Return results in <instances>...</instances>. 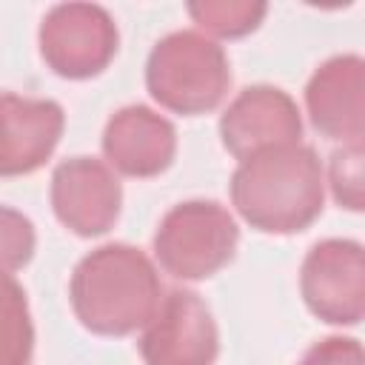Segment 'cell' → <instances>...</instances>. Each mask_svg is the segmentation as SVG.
Here are the masks:
<instances>
[{
    "label": "cell",
    "mask_w": 365,
    "mask_h": 365,
    "mask_svg": "<svg viewBox=\"0 0 365 365\" xmlns=\"http://www.w3.org/2000/svg\"><path fill=\"white\" fill-rule=\"evenodd\" d=\"M240 245V228L214 200H188L165 211L154 231V257L165 274L182 282L222 271Z\"/></svg>",
    "instance_id": "4"
},
{
    "label": "cell",
    "mask_w": 365,
    "mask_h": 365,
    "mask_svg": "<svg viewBox=\"0 0 365 365\" xmlns=\"http://www.w3.org/2000/svg\"><path fill=\"white\" fill-rule=\"evenodd\" d=\"M302 137V117L288 91L277 86L242 88L220 117L222 148L245 160L257 151L291 145Z\"/></svg>",
    "instance_id": "9"
},
{
    "label": "cell",
    "mask_w": 365,
    "mask_h": 365,
    "mask_svg": "<svg viewBox=\"0 0 365 365\" xmlns=\"http://www.w3.org/2000/svg\"><path fill=\"white\" fill-rule=\"evenodd\" d=\"M305 108L311 125L345 143H362L365 134V63L359 54H336L325 60L305 86Z\"/></svg>",
    "instance_id": "10"
},
{
    "label": "cell",
    "mask_w": 365,
    "mask_h": 365,
    "mask_svg": "<svg viewBox=\"0 0 365 365\" xmlns=\"http://www.w3.org/2000/svg\"><path fill=\"white\" fill-rule=\"evenodd\" d=\"M34 354V325L23 285L0 271V365H29Z\"/></svg>",
    "instance_id": "13"
},
{
    "label": "cell",
    "mask_w": 365,
    "mask_h": 365,
    "mask_svg": "<svg viewBox=\"0 0 365 365\" xmlns=\"http://www.w3.org/2000/svg\"><path fill=\"white\" fill-rule=\"evenodd\" d=\"M37 43L43 63L57 77L88 80L114 60L120 31L114 17L97 3H60L43 17Z\"/></svg>",
    "instance_id": "5"
},
{
    "label": "cell",
    "mask_w": 365,
    "mask_h": 365,
    "mask_svg": "<svg viewBox=\"0 0 365 365\" xmlns=\"http://www.w3.org/2000/svg\"><path fill=\"white\" fill-rule=\"evenodd\" d=\"M328 185L334 200L348 211H362V143H345L331 154Z\"/></svg>",
    "instance_id": "16"
},
{
    "label": "cell",
    "mask_w": 365,
    "mask_h": 365,
    "mask_svg": "<svg viewBox=\"0 0 365 365\" xmlns=\"http://www.w3.org/2000/svg\"><path fill=\"white\" fill-rule=\"evenodd\" d=\"M37 248L34 222L9 205H0V271L14 274L26 268Z\"/></svg>",
    "instance_id": "15"
},
{
    "label": "cell",
    "mask_w": 365,
    "mask_h": 365,
    "mask_svg": "<svg viewBox=\"0 0 365 365\" xmlns=\"http://www.w3.org/2000/svg\"><path fill=\"white\" fill-rule=\"evenodd\" d=\"M66 128L63 106L46 97L0 94V177H23L46 165Z\"/></svg>",
    "instance_id": "11"
},
{
    "label": "cell",
    "mask_w": 365,
    "mask_h": 365,
    "mask_svg": "<svg viewBox=\"0 0 365 365\" xmlns=\"http://www.w3.org/2000/svg\"><path fill=\"white\" fill-rule=\"evenodd\" d=\"M299 294L328 325H359L365 314V251L356 240H319L302 259Z\"/></svg>",
    "instance_id": "6"
},
{
    "label": "cell",
    "mask_w": 365,
    "mask_h": 365,
    "mask_svg": "<svg viewBox=\"0 0 365 365\" xmlns=\"http://www.w3.org/2000/svg\"><path fill=\"white\" fill-rule=\"evenodd\" d=\"M220 354V331L211 308L200 294L174 288L160 299L140 336L145 365H214Z\"/></svg>",
    "instance_id": "7"
},
{
    "label": "cell",
    "mask_w": 365,
    "mask_h": 365,
    "mask_svg": "<svg viewBox=\"0 0 365 365\" xmlns=\"http://www.w3.org/2000/svg\"><path fill=\"white\" fill-rule=\"evenodd\" d=\"M103 154L111 171L148 180L163 174L177 154V128L148 106H123L103 128Z\"/></svg>",
    "instance_id": "12"
},
{
    "label": "cell",
    "mask_w": 365,
    "mask_h": 365,
    "mask_svg": "<svg viewBox=\"0 0 365 365\" xmlns=\"http://www.w3.org/2000/svg\"><path fill=\"white\" fill-rule=\"evenodd\" d=\"M188 14L205 31V37L237 40L259 29L268 6L257 0H200L188 3Z\"/></svg>",
    "instance_id": "14"
},
{
    "label": "cell",
    "mask_w": 365,
    "mask_h": 365,
    "mask_svg": "<svg viewBox=\"0 0 365 365\" xmlns=\"http://www.w3.org/2000/svg\"><path fill=\"white\" fill-rule=\"evenodd\" d=\"M68 299L80 325L97 336H128L148 325L163 299L154 262L134 245L106 242L71 274Z\"/></svg>",
    "instance_id": "2"
},
{
    "label": "cell",
    "mask_w": 365,
    "mask_h": 365,
    "mask_svg": "<svg viewBox=\"0 0 365 365\" xmlns=\"http://www.w3.org/2000/svg\"><path fill=\"white\" fill-rule=\"evenodd\" d=\"M148 94L174 114H208L231 88V66L211 37L180 29L154 43L145 60Z\"/></svg>",
    "instance_id": "3"
},
{
    "label": "cell",
    "mask_w": 365,
    "mask_h": 365,
    "mask_svg": "<svg viewBox=\"0 0 365 365\" xmlns=\"http://www.w3.org/2000/svg\"><path fill=\"white\" fill-rule=\"evenodd\" d=\"M54 217L77 237H100L114 228L123 208V185L108 163L97 157H68L51 174Z\"/></svg>",
    "instance_id": "8"
},
{
    "label": "cell",
    "mask_w": 365,
    "mask_h": 365,
    "mask_svg": "<svg viewBox=\"0 0 365 365\" xmlns=\"http://www.w3.org/2000/svg\"><path fill=\"white\" fill-rule=\"evenodd\" d=\"M237 214L262 234L305 231L325 205V171L305 143L257 151L231 174Z\"/></svg>",
    "instance_id": "1"
},
{
    "label": "cell",
    "mask_w": 365,
    "mask_h": 365,
    "mask_svg": "<svg viewBox=\"0 0 365 365\" xmlns=\"http://www.w3.org/2000/svg\"><path fill=\"white\" fill-rule=\"evenodd\" d=\"M297 365H365L362 345L354 336H325L314 342Z\"/></svg>",
    "instance_id": "17"
}]
</instances>
